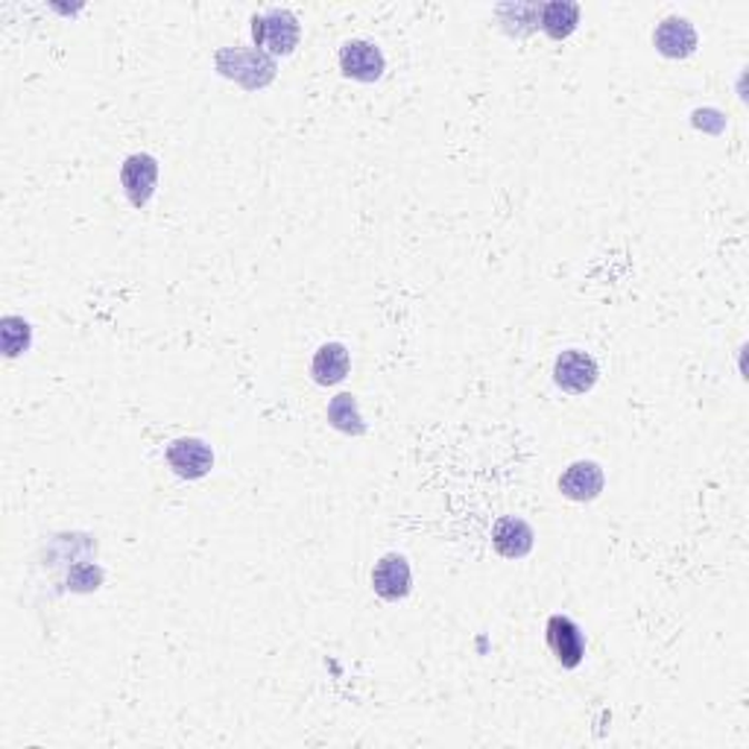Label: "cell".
Masks as SVG:
<instances>
[{
  "label": "cell",
  "instance_id": "6da1fadb",
  "mask_svg": "<svg viewBox=\"0 0 749 749\" xmlns=\"http://www.w3.org/2000/svg\"><path fill=\"white\" fill-rule=\"evenodd\" d=\"M299 21L287 9H269L264 16L253 18V39L260 53L287 56L299 45Z\"/></svg>",
  "mask_w": 749,
  "mask_h": 749
},
{
  "label": "cell",
  "instance_id": "7a4b0ae2",
  "mask_svg": "<svg viewBox=\"0 0 749 749\" xmlns=\"http://www.w3.org/2000/svg\"><path fill=\"white\" fill-rule=\"evenodd\" d=\"M217 71L223 77L237 79L244 88H264L276 77V62L273 56L260 53V50H220L217 53Z\"/></svg>",
  "mask_w": 749,
  "mask_h": 749
},
{
  "label": "cell",
  "instance_id": "3957f363",
  "mask_svg": "<svg viewBox=\"0 0 749 749\" xmlns=\"http://www.w3.org/2000/svg\"><path fill=\"white\" fill-rule=\"evenodd\" d=\"M553 381L562 393L583 395L598 384V361L589 352L569 348L553 363Z\"/></svg>",
  "mask_w": 749,
  "mask_h": 749
},
{
  "label": "cell",
  "instance_id": "277c9868",
  "mask_svg": "<svg viewBox=\"0 0 749 749\" xmlns=\"http://www.w3.org/2000/svg\"><path fill=\"white\" fill-rule=\"evenodd\" d=\"M339 68L348 79H357V82H378L387 62H384L378 45L366 39H352L339 48Z\"/></svg>",
  "mask_w": 749,
  "mask_h": 749
},
{
  "label": "cell",
  "instance_id": "5b68a950",
  "mask_svg": "<svg viewBox=\"0 0 749 749\" xmlns=\"http://www.w3.org/2000/svg\"><path fill=\"white\" fill-rule=\"evenodd\" d=\"M156 181H158V161L147 152H135L124 161L120 167V185L127 190L129 203L135 208H144L156 194Z\"/></svg>",
  "mask_w": 749,
  "mask_h": 749
},
{
  "label": "cell",
  "instance_id": "8992f818",
  "mask_svg": "<svg viewBox=\"0 0 749 749\" xmlns=\"http://www.w3.org/2000/svg\"><path fill=\"white\" fill-rule=\"evenodd\" d=\"M167 463L185 481H199V477H206L211 472L214 454L203 440L181 436V440H174L167 445Z\"/></svg>",
  "mask_w": 749,
  "mask_h": 749
},
{
  "label": "cell",
  "instance_id": "52a82bcc",
  "mask_svg": "<svg viewBox=\"0 0 749 749\" xmlns=\"http://www.w3.org/2000/svg\"><path fill=\"white\" fill-rule=\"evenodd\" d=\"M372 589L381 600H404L411 594V562L402 553H387L372 569Z\"/></svg>",
  "mask_w": 749,
  "mask_h": 749
},
{
  "label": "cell",
  "instance_id": "ba28073f",
  "mask_svg": "<svg viewBox=\"0 0 749 749\" xmlns=\"http://www.w3.org/2000/svg\"><path fill=\"white\" fill-rule=\"evenodd\" d=\"M548 647H551V653L556 656V662L562 664V668H576V664L583 662L585 656V639H583V630L576 627L571 618L565 615H553L551 621H548Z\"/></svg>",
  "mask_w": 749,
  "mask_h": 749
},
{
  "label": "cell",
  "instance_id": "9c48e42d",
  "mask_svg": "<svg viewBox=\"0 0 749 749\" xmlns=\"http://www.w3.org/2000/svg\"><path fill=\"white\" fill-rule=\"evenodd\" d=\"M492 544H495V551L504 560H524L533 551V544H536V533H533V528L524 519L504 515L492 528Z\"/></svg>",
  "mask_w": 749,
  "mask_h": 749
},
{
  "label": "cell",
  "instance_id": "30bf717a",
  "mask_svg": "<svg viewBox=\"0 0 749 749\" xmlns=\"http://www.w3.org/2000/svg\"><path fill=\"white\" fill-rule=\"evenodd\" d=\"M603 483H607L603 469L598 463H592V460H580V463H571L562 472L560 492L565 497H571V501L585 504V501H594L603 492Z\"/></svg>",
  "mask_w": 749,
  "mask_h": 749
},
{
  "label": "cell",
  "instance_id": "8fae6325",
  "mask_svg": "<svg viewBox=\"0 0 749 749\" xmlns=\"http://www.w3.org/2000/svg\"><path fill=\"white\" fill-rule=\"evenodd\" d=\"M653 41L656 50L668 56V59H686V56H691L697 50V30L688 18L671 16L656 27Z\"/></svg>",
  "mask_w": 749,
  "mask_h": 749
},
{
  "label": "cell",
  "instance_id": "7c38bea8",
  "mask_svg": "<svg viewBox=\"0 0 749 749\" xmlns=\"http://www.w3.org/2000/svg\"><path fill=\"white\" fill-rule=\"evenodd\" d=\"M311 375L319 387H334L348 375V348L343 343H325L311 361Z\"/></svg>",
  "mask_w": 749,
  "mask_h": 749
},
{
  "label": "cell",
  "instance_id": "4fadbf2b",
  "mask_svg": "<svg viewBox=\"0 0 749 749\" xmlns=\"http://www.w3.org/2000/svg\"><path fill=\"white\" fill-rule=\"evenodd\" d=\"M539 18H542V30L551 39L562 41L569 39L571 32L576 30V24H580V7L571 3V0H551V3H544Z\"/></svg>",
  "mask_w": 749,
  "mask_h": 749
},
{
  "label": "cell",
  "instance_id": "5bb4252c",
  "mask_svg": "<svg viewBox=\"0 0 749 749\" xmlns=\"http://www.w3.org/2000/svg\"><path fill=\"white\" fill-rule=\"evenodd\" d=\"M328 422H332L337 431L352 436L366 434V425H363L361 411H357V398L352 393H339L332 404H328Z\"/></svg>",
  "mask_w": 749,
  "mask_h": 749
},
{
  "label": "cell",
  "instance_id": "9a60e30c",
  "mask_svg": "<svg viewBox=\"0 0 749 749\" xmlns=\"http://www.w3.org/2000/svg\"><path fill=\"white\" fill-rule=\"evenodd\" d=\"M30 325L21 316H3L0 319V343H3L7 357H18L21 352H27L30 348Z\"/></svg>",
  "mask_w": 749,
  "mask_h": 749
}]
</instances>
